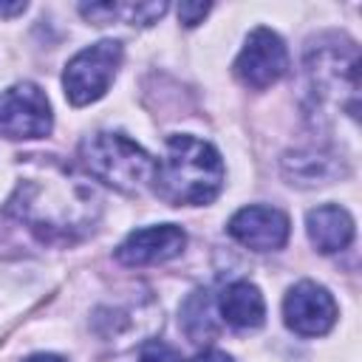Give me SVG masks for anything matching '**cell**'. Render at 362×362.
Segmentation results:
<instances>
[{
  "mask_svg": "<svg viewBox=\"0 0 362 362\" xmlns=\"http://www.w3.org/2000/svg\"><path fill=\"white\" fill-rule=\"evenodd\" d=\"M153 181L158 195L170 204H209L223 187V161L209 141L170 136Z\"/></svg>",
  "mask_w": 362,
  "mask_h": 362,
  "instance_id": "2",
  "label": "cell"
},
{
  "mask_svg": "<svg viewBox=\"0 0 362 362\" xmlns=\"http://www.w3.org/2000/svg\"><path fill=\"white\" fill-rule=\"evenodd\" d=\"M82 161L93 178L122 192H139L156 175V161L124 133L88 136L82 141Z\"/></svg>",
  "mask_w": 362,
  "mask_h": 362,
  "instance_id": "3",
  "label": "cell"
},
{
  "mask_svg": "<svg viewBox=\"0 0 362 362\" xmlns=\"http://www.w3.org/2000/svg\"><path fill=\"white\" fill-rule=\"evenodd\" d=\"M181 322H184V331L192 342H206L212 334H215V320H212V305L206 300L204 291L192 294L184 308H181Z\"/></svg>",
  "mask_w": 362,
  "mask_h": 362,
  "instance_id": "13",
  "label": "cell"
},
{
  "mask_svg": "<svg viewBox=\"0 0 362 362\" xmlns=\"http://www.w3.org/2000/svg\"><path fill=\"white\" fill-rule=\"evenodd\" d=\"M14 212L40 240H74L85 235L99 212V198L79 178L65 173L48 178H25L8 201Z\"/></svg>",
  "mask_w": 362,
  "mask_h": 362,
  "instance_id": "1",
  "label": "cell"
},
{
  "mask_svg": "<svg viewBox=\"0 0 362 362\" xmlns=\"http://www.w3.org/2000/svg\"><path fill=\"white\" fill-rule=\"evenodd\" d=\"M187 243V235L175 223H161V226H147L136 229L127 235V240L116 249V260L124 266H150V263H164L175 257Z\"/></svg>",
  "mask_w": 362,
  "mask_h": 362,
  "instance_id": "9",
  "label": "cell"
},
{
  "mask_svg": "<svg viewBox=\"0 0 362 362\" xmlns=\"http://www.w3.org/2000/svg\"><path fill=\"white\" fill-rule=\"evenodd\" d=\"M25 362H65V359H59L54 354H37V356H28Z\"/></svg>",
  "mask_w": 362,
  "mask_h": 362,
  "instance_id": "18",
  "label": "cell"
},
{
  "mask_svg": "<svg viewBox=\"0 0 362 362\" xmlns=\"http://www.w3.org/2000/svg\"><path fill=\"white\" fill-rule=\"evenodd\" d=\"M0 133L6 139H42L51 133V105L34 82L0 93Z\"/></svg>",
  "mask_w": 362,
  "mask_h": 362,
  "instance_id": "5",
  "label": "cell"
},
{
  "mask_svg": "<svg viewBox=\"0 0 362 362\" xmlns=\"http://www.w3.org/2000/svg\"><path fill=\"white\" fill-rule=\"evenodd\" d=\"M23 11H25V3H11V6L0 3V17H11V14H23Z\"/></svg>",
  "mask_w": 362,
  "mask_h": 362,
  "instance_id": "17",
  "label": "cell"
},
{
  "mask_svg": "<svg viewBox=\"0 0 362 362\" xmlns=\"http://www.w3.org/2000/svg\"><path fill=\"white\" fill-rule=\"evenodd\" d=\"M305 223H308L311 243L322 255L342 252L354 240V218L342 206H337V204H325V206L311 209L308 218H305Z\"/></svg>",
  "mask_w": 362,
  "mask_h": 362,
  "instance_id": "10",
  "label": "cell"
},
{
  "mask_svg": "<svg viewBox=\"0 0 362 362\" xmlns=\"http://www.w3.org/2000/svg\"><path fill=\"white\" fill-rule=\"evenodd\" d=\"M283 314H286V325L294 334L322 337L337 322V303L322 286H317L311 280H303L286 294Z\"/></svg>",
  "mask_w": 362,
  "mask_h": 362,
  "instance_id": "7",
  "label": "cell"
},
{
  "mask_svg": "<svg viewBox=\"0 0 362 362\" xmlns=\"http://www.w3.org/2000/svg\"><path fill=\"white\" fill-rule=\"evenodd\" d=\"M192 362H232V359H229L223 351H215V348H212V351H204V354H198Z\"/></svg>",
  "mask_w": 362,
  "mask_h": 362,
  "instance_id": "16",
  "label": "cell"
},
{
  "mask_svg": "<svg viewBox=\"0 0 362 362\" xmlns=\"http://www.w3.org/2000/svg\"><path fill=\"white\" fill-rule=\"evenodd\" d=\"M139 362H184V356H181L175 348L164 345V342H150V345L141 351Z\"/></svg>",
  "mask_w": 362,
  "mask_h": 362,
  "instance_id": "14",
  "label": "cell"
},
{
  "mask_svg": "<svg viewBox=\"0 0 362 362\" xmlns=\"http://www.w3.org/2000/svg\"><path fill=\"white\" fill-rule=\"evenodd\" d=\"M122 62V45L113 40H102L96 45L82 48L65 68L62 85L71 105H90L110 88Z\"/></svg>",
  "mask_w": 362,
  "mask_h": 362,
  "instance_id": "4",
  "label": "cell"
},
{
  "mask_svg": "<svg viewBox=\"0 0 362 362\" xmlns=\"http://www.w3.org/2000/svg\"><path fill=\"white\" fill-rule=\"evenodd\" d=\"M283 167H286V175L291 178V184H305V187L325 184L337 173L331 156H322V153H294L283 161Z\"/></svg>",
  "mask_w": 362,
  "mask_h": 362,
  "instance_id": "12",
  "label": "cell"
},
{
  "mask_svg": "<svg viewBox=\"0 0 362 362\" xmlns=\"http://www.w3.org/2000/svg\"><path fill=\"white\" fill-rule=\"evenodd\" d=\"M221 314L232 328H257L266 317L263 294L249 280H235L221 291Z\"/></svg>",
  "mask_w": 362,
  "mask_h": 362,
  "instance_id": "11",
  "label": "cell"
},
{
  "mask_svg": "<svg viewBox=\"0 0 362 362\" xmlns=\"http://www.w3.org/2000/svg\"><path fill=\"white\" fill-rule=\"evenodd\" d=\"M229 235L255 252H274L288 240V218L274 206H243L232 215Z\"/></svg>",
  "mask_w": 362,
  "mask_h": 362,
  "instance_id": "8",
  "label": "cell"
},
{
  "mask_svg": "<svg viewBox=\"0 0 362 362\" xmlns=\"http://www.w3.org/2000/svg\"><path fill=\"white\" fill-rule=\"evenodd\" d=\"M209 8H212L209 3H181V6H178V20L192 28V25H198V23L209 14Z\"/></svg>",
  "mask_w": 362,
  "mask_h": 362,
  "instance_id": "15",
  "label": "cell"
},
{
  "mask_svg": "<svg viewBox=\"0 0 362 362\" xmlns=\"http://www.w3.org/2000/svg\"><path fill=\"white\" fill-rule=\"evenodd\" d=\"M286 71H288V51L283 40L269 28H255L235 59L238 79L252 90H263L274 85Z\"/></svg>",
  "mask_w": 362,
  "mask_h": 362,
  "instance_id": "6",
  "label": "cell"
}]
</instances>
